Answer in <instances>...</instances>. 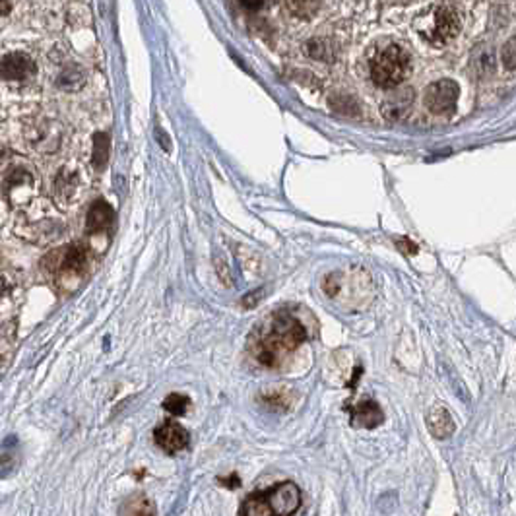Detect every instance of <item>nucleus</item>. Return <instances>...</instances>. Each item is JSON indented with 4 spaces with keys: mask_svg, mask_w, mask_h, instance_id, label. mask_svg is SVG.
Masks as SVG:
<instances>
[{
    "mask_svg": "<svg viewBox=\"0 0 516 516\" xmlns=\"http://www.w3.org/2000/svg\"><path fill=\"white\" fill-rule=\"evenodd\" d=\"M309 336L307 324L293 310H276L264 320L260 328L254 330L251 351L263 367L278 369Z\"/></svg>",
    "mask_w": 516,
    "mask_h": 516,
    "instance_id": "1",
    "label": "nucleus"
},
{
    "mask_svg": "<svg viewBox=\"0 0 516 516\" xmlns=\"http://www.w3.org/2000/svg\"><path fill=\"white\" fill-rule=\"evenodd\" d=\"M43 272L51 274L57 283H65L68 280H76L84 276L90 268V251L80 244H68L58 251H53L43 260Z\"/></svg>",
    "mask_w": 516,
    "mask_h": 516,
    "instance_id": "2",
    "label": "nucleus"
},
{
    "mask_svg": "<svg viewBox=\"0 0 516 516\" xmlns=\"http://www.w3.org/2000/svg\"><path fill=\"white\" fill-rule=\"evenodd\" d=\"M408 72H410V57L398 45L385 47L371 63V78L383 90H392L402 84Z\"/></svg>",
    "mask_w": 516,
    "mask_h": 516,
    "instance_id": "3",
    "label": "nucleus"
},
{
    "mask_svg": "<svg viewBox=\"0 0 516 516\" xmlns=\"http://www.w3.org/2000/svg\"><path fill=\"white\" fill-rule=\"evenodd\" d=\"M460 88L456 82L452 80H439V82H433L423 95V101L425 107L435 115H447L454 111L456 101H458Z\"/></svg>",
    "mask_w": 516,
    "mask_h": 516,
    "instance_id": "4",
    "label": "nucleus"
},
{
    "mask_svg": "<svg viewBox=\"0 0 516 516\" xmlns=\"http://www.w3.org/2000/svg\"><path fill=\"white\" fill-rule=\"evenodd\" d=\"M266 501L272 508V515L276 516H288L293 515L301 505V491L295 483L291 481H282L278 485H274L268 491H264Z\"/></svg>",
    "mask_w": 516,
    "mask_h": 516,
    "instance_id": "5",
    "label": "nucleus"
},
{
    "mask_svg": "<svg viewBox=\"0 0 516 516\" xmlns=\"http://www.w3.org/2000/svg\"><path fill=\"white\" fill-rule=\"evenodd\" d=\"M153 439L167 454H175L187 449L188 433L178 423L165 422L153 431Z\"/></svg>",
    "mask_w": 516,
    "mask_h": 516,
    "instance_id": "6",
    "label": "nucleus"
},
{
    "mask_svg": "<svg viewBox=\"0 0 516 516\" xmlns=\"http://www.w3.org/2000/svg\"><path fill=\"white\" fill-rule=\"evenodd\" d=\"M460 31V18L456 10L451 6H439L435 12V31H433V41L435 43H447L458 35Z\"/></svg>",
    "mask_w": 516,
    "mask_h": 516,
    "instance_id": "7",
    "label": "nucleus"
},
{
    "mask_svg": "<svg viewBox=\"0 0 516 516\" xmlns=\"http://www.w3.org/2000/svg\"><path fill=\"white\" fill-rule=\"evenodd\" d=\"M35 74V63L22 53H10L2 58V78L8 82H22Z\"/></svg>",
    "mask_w": 516,
    "mask_h": 516,
    "instance_id": "8",
    "label": "nucleus"
},
{
    "mask_svg": "<svg viewBox=\"0 0 516 516\" xmlns=\"http://www.w3.org/2000/svg\"><path fill=\"white\" fill-rule=\"evenodd\" d=\"M115 224V212L105 200H97L92 204L88 216H85V233H105Z\"/></svg>",
    "mask_w": 516,
    "mask_h": 516,
    "instance_id": "9",
    "label": "nucleus"
},
{
    "mask_svg": "<svg viewBox=\"0 0 516 516\" xmlns=\"http://www.w3.org/2000/svg\"><path fill=\"white\" fill-rule=\"evenodd\" d=\"M427 427L435 439L444 441L449 439L452 433H454V419H452L451 412L444 408V406H433L431 410L427 412Z\"/></svg>",
    "mask_w": 516,
    "mask_h": 516,
    "instance_id": "10",
    "label": "nucleus"
},
{
    "mask_svg": "<svg viewBox=\"0 0 516 516\" xmlns=\"http://www.w3.org/2000/svg\"><path fill=\"white\" fill-rule=\"evenodd\" d=\"M383 422H385V413L381 410V406L373 402V400H363L351 410V423L356 427L373 429V427L381 425Z\"/></svg>",
    "mask_w": 516,
    "mask_h": 516,
    "instance_id": "11",
    "label": "nucleus"
},
{
    "mask_svg": "<svg viewBox=\"0 0 516 516\" xmlns=\"http://www.w3.org/2000/svg\"><path fill=\"white\" fill-rule=\"evenodd\" d=\"M33 192V175L26 169H16L6 178V197L12 198V206L19 202V194H24L26 202L31 200Z\"/></svg>",
    "mask_w": 516,
    "mask_h": 516,
    "instance_id": "12",
    "label": "nucleus"
},
{
    "mask_svg": "<svg viewBox=\"0 0 516 516\" xmlns=\"http://www.w3.org/2000/svg\"><path fill=\"white\" fill-rule=\"evenodd\" d=\"M239 515L243 516H274L272 508L266 501L264 493H253L244 499V503L239 508Z\"/></svg>",
    "mask_w": 516,
    "mask_h": 516,
    "instance_id": "13",
    "label": "nucleus"
},
{
    "mask_svg": "<svg viewBox=\"0 0 516 516\" xmlns=\"http://www.w3.org/2000/svg\"><path fill=\"white\" fill-rule=\"evenodd\" d=\"M121 513L122 515H153L156 507L150 499H146L144 495H134L122 505Z\"/></svg>",
    "mask_w": 516,
    "mask_h": 516,
    "instance_id": "14",
    "label": "nucleus"
},
{
    "mask_svg": "<svg viewBox=\"0 0 516 516\" xmlns=\"http://www.w3.org/2000/svg\"><path fill=\"white\" fill-rule=\"evenodd\" d=\"M412 105V92H403L400 95H394L388 103L385 105V115L386 117H402L406 111H408V107Z\"/></svg>",
    "mask_w": 516,
    "mask_h": 516,
    "instance_id": "15",
    "label": "nucleus"
},
{
    "mask_svg": "<svg viewBox=\"0 0 516 516\" xmlns=\"http://www.w3.org/2000/svg\"><path fill=\"white\" fill-rule=\"evenodd\" d=\"M291 14L297 18H310L320 6V0H285Z\"/></svg>",
    "mask_w": 516,
    "mask_h": 516,
    "instance_id": "16",
    "label": "nucleus"
},
{
    "mask_svg": "<svg viewBox=\"0 0 516 516\" xmlns=\"http://www.w3.org/2000/svg\"><path fill=\"white\" fill-rule=\"evenodd\" d=\"M94 163L97 169H103L107 158H109V136L99 132L94 138Z\"/></svg>",
    "mask_w": 516,
    "mask_h": 516,
    "instance_id": "17",
    "label": "nucleus"
},
{
    "mask_svg": "<svg viewBox=\"0 0 516 516\" xmlns=\"http://www.w3.org/2000/svg\"><path fill=\"white\" fill-rule=\"evenodd\" d=\"M190 408V398L187 394H178L173 392L165 400H163V410H167L173 415H185Z\"/></svg>",
    "mask_w": 516,
    "mask_h": 516,
    "instance_id": "18",
    "label": "nucleus"
},
{
    "mask_svg": "<svg viewBox=\"0 0 516 516\" xmlns=\"http://www.w3.org/2000/svg\"><path fill=\"white\" fill-rule=\"evenodd\" d=\"M291 394L293 392H283V390H274V392H266L263 396V402L272 408V410H288L291 406Z\"/></svg>",
    "mask_w": 516,
    "mask_h": 516,
    "instance_id": "19",
    "label": "nucleus"
},
{
    "mask_svg": "<svg viewBox=\"0 0 516 516\" xmlns=\"http://www.w3.org/2000/svg\"><path fill=\"white\" fill-rule=\"evenodd\" d=\"M501 63L507 70H516V38L508 39L501 49Z\"/></svg>",
    "mask_w": 516,
    "mask_h": 516,
    "instance_id": "20",
    "label": "nucleus"
},
{
    "mask_svg": "<svg viewBox=\"0 0 516 516\" xmlns=\"http://www.w3.org/2000/svg\"><path fill=\"white\" fill-rule=\"evenodd\" d=\"M74 185H76L74 175H66L65 171H63V173H58V178H57V192H58V194L72 198V197H74Z\"/></svg>",
    "mask_w": 516,
    "mask_h": 516,
    "instance_id": "21",
    "label": "nucleus"
},
{
    "mask_svg": "<svg viewBox=\"0 0 516 516\" xmlns=\"http://www.w3.org/2000/svg\"><path fill=\"white\" fill-rule=\"evenodd\" d=\"M68 82L72 84V90H76V88H80L82 85V82H84V78H82V74L76 70V68H70V70H66L65 74H60V78H58V88H68Z\"/></svg>",
    "mask_w": 516,
    "mask_h": 516,
    "instance_id": "22",
    "label": "nucleus"
},
{
    "mask_svg": "<svg viewBox=\"0 0 516 516\" xmlns=\"http://www.w3.org/2000/svg\"><path fill=\"white\" fill-rule=\"evenodd\" d=\"M305 51L313 58H324L326 57V43L322 39H313L305 45Z\"/></svg>",
    "mask_w": 516,
    "mask_h": 516,
    "instance_id": "23",
    "label": "nucleus"
},
{
    "mask_svg": "<svg viewBox=\"0 0 516 516\" xmlns=\"http://www.w3.org/2000/svg\"><path fill=\"white\" fill-rule=\"evenodd\" d=\"M396 244H398V249H400L403 254H415V253H417V244L412 243L410 239H400V241H398Z\"/></svg>",
    "mask_w": 516,
    "mask_h": 516,
    "instance_id": "24",
    "label": "nucleus"
},
{
    "mask_svg": "<svg viewBox=\"0 0 516 516\" xmlns=\"http://www.w3.org/2000/svg\"><path fill=\"white\" fill-rule=\"evenodd\" d=\"M239 4H241L243 8L253 10V12H256V10L263 8L264 0H239Z\"/></svg>",
    "mask_w": 516,
    "mask_h": 516,
    "instance_id": "25",
    "label": "nucleus"
},
{
    "mask_svg": "<svg viewBox=\"0 0 516 516\" xmlns=\"http://www.w3.org/2000/svg\"><path fill=\"white\" fill-rule=\"evenodd\" d=\"M219 483H224L227 489H235V488H239V485H241V481H239V478H237L235 474H233V478H231V476H229L227 479L219 478Z\"/></svg>",
    "mask_w": 516,
    "mask_h": 516,
    "instance_id": "26",
    "label": "nucleus"
}]
</instances>
